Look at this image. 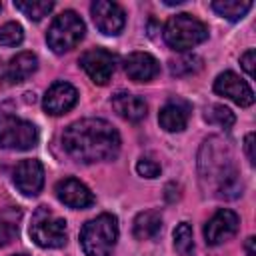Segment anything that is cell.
I'll use <instances>...</instances> for the list:
<instances>
[{
    "label": "cell",
    "mask_w": 256,
    "mask_h": 256,
    "mask_svg": "<svg viewBox=\"0 0 256 256\" xmlns=\"http://www.w3.org/2000/svg\"><path fill=\"white\" fill-rule=\"evenodd\" d=\"M18 234V224L12 212H2L0 214V246H6L14 236Z\"/></svg>",
    "instance_id": "d4e9b609"
},
{
    "label": "cell",
    "mask_w": 256,
    "mask_h": 256,
    "mask_svg": "<svg viewBox=\"0 0 256 256\" xmlns=\"http://www.w3.org/2000/svg\"><path fill=\"white\" fill-rule=\"evenodd\" d=\"M136 172L144 178H156L160 174V164L154 162L152 158H140L136 162Z\"/></svg>",
    "instance_id": "484cf974"
},
{
    "label": "cell",
    "mask_w": 256,
    "mask_h": 256,
    "mask_svg": "<svg viewBox=\"0 0 256 256\" xmlns=\"http://www.w3.org/2000/svg\"><path fill=\"white\" fill-rule=\"evenodd\" d=\"M214 92L232 100L238 106H252L254 104V92L248 86L246 80H242L238 74L234 72H222L216 76L214 80Z\"/></svg>",
    "instance_id": "9c48e42d"
},
{
    "label": "cell",
    "mask_w": 256,
    "mask_h": 256,
    "mask_svg": "<svg viewBox=\"0 0 256 256\" xmlns=\"http://www.w3.org/2000/svg\"><path fill=\"white\" fill-rule=\"evenodd\" d=\"M38 142V128L0 108V146L6 150H30Z\"/></svg>",
    "instance_id": "5b68a950"
},
{
    "label": "cell",
    "mask_w": 256,
    "mask_h": 256,
    "mask_svg": "<svg viewBox=\"0 0 256 256\" xmlns=\"http://www.w3.org/2000/svg\"><path fill=\"white\" fill-rule=\"evenodd\" d=\"M84 32H86V28H84L82 18L74 10H64L50 24V28L46 32V42L52 48V52L64 54V52L76 48V44L84 38Z\"/></svg>",
    "instance_id": "277c9868"
},
{
    "label": "cell",
    "mask_w": 256,
    "mask_h": 256,
    "mask_svg": "<svg viewBox=\"0 0 256 256\" xmlns=\"http://www.w3.org/2000/svg\"><path fill=\"white\" fill-rule=\"evenodd\" d=\"M14 8L18 12H22L26 18L38 22V20H42L44 16H48L52 12L54 4L48 2V0H16L14 2Z\"/></svg>",
    "instance_id": "ffe728a7"
},
{
    "label": "cell",
    "mask_w": 256,
    "mask_h": 256,
    "mask_svg": "<svg viewBox=\"0 0 256 256\" xmlns=\"http://www.w3.org/2000/svg\"><path fill=\"white\" fill-rule=\"evenodd\" d=\"M174 248L178 254L188 256L194 248V238H192V226L188 222H180L174 230Z\"/></svg>",
    "instance_id": "7402d4cb"
},
{
    "label": "cell",
    "mask_w": 256,
    "mask_h": 256,
    "mask_svg": "<svg viewBox=\"0 0 256 256\" xmlns=\"http://www.w3.org/2000/svg\"><path fill=\"white\" fill-rule=\"evenodd\" d=\"M92 12V20L96 24V28L106 34V36H116L122 32L124 24H126V16L124 10L120 8V4L110 2V0H96L90 6Z\"/></svg>",
    "instance_id": "ba28073f"
},
{
    "label": "cell",
    "mask_w": 256,
    "mask_h": 256,
    "mask_svg": "<svg viewBox=\"0 0 256 256\" xmlns=\"http://www.w3.org/2000/svg\"><path fill=\"white\" fill-rule=\"evenodd\" d=\"M208 38V28L202 20L194 18L192 14H176L168 18L164 26V40L174 50H190L198 44H202Z\"/></svg>",
    "instance_id": "3957f363"
},
{
    "label": "cell",
    "mask_w": 256,
    "mask_h": 256,
    "mask_svg": "<svg viewBox=\"0 0 256 256\" xmlns=\"http://www.w3.org/2000/svg\"><path fill=\"white\" fill-rule=\"evenodd\" d=\"M76 102H78V90H76L72 84L58 80V82H54V84L46 90L42 106H44V110H46L48 114H52V116H62V114H66L68 110H72V108L76 106Z\"/></svg>",
    "instance_id": "7c38bea8"
},
{
    "label": "cell",
    "mask_w": 256,
    "mask_h": 256,
    "mask_svg": "<svg viewBox=\"0 0 256 256\" xmlns=\"http://www.w3.org/2000/svg\"><path fill=\"white\" fill-rule=\"evenodd\" d=\"M62 148L72 160L82 164L112 160L120 150V134L102 118H84L64 128Z\"/></svg>",
    "instance_id": "6da1fadb"
},
{
    "label": "cell",
    "mask_w": 256,
    "mask_h": 256,
    "mask_svg": "<svg viewBox=\"0 0 256 256\" xmlns=\"http://www.w3.org/2000/svg\"><path fill=\"white\" fill-rule=\"evenodd\" d=\"M244 150H246V156H248V162L254 166L256 164V156H254V134H246L244 138Z\"/></svg>",
    "instance_id": "83f0119b"
},
{
    "label": "cell",
    "mask_w": 256,
    "mask_h": 256,
    "mask_svg": "<svg viewBox=\"0 0 256 256\" xmlns=\"http://www.w3.org/2000/svg\"><path fill=\"white\" fill-rule=\"evenodd\" d=\"M14 184L24 196H36L40 194L44 186V168L40 160L26 158L20 160L14 168Z\"/></svg>",
    "instance_id": "8fae6325"
},
{
    "label": "cell",
    "mask_w": 256,
    "mask_h": 256,
    "mask_svg": "<svg viewBox=\"0 0 256 256\" xmlns=\"http://www.w3.org/2000/svg\"><path fill=\"white\" fill-rule=\"evenodd\" d=\"M112 108L116 110V114L128 122H140L146 118L148 114V106L144 102V98L128 94V92H118L112 96Z\"/></svg>",
    "instance_id": "e0dca14e"
},
{
    "label": "cell",
    "mask_w": 256,
    "mask_h": 256,
    "mask_svg": "<svg viewBox=\"0 0 256 256\" xmlns=\"http://www.w3.org/2000/svg\"><path fill=\"white\" fill-rule=\"evenodd\" d=\"M118 240V220L112 214H100L88 220L80 230V246L86 256H110Z\"/></svg>",
    "instance_id": "7a4b0ae2"
},
{
    "label": "cell",
    "mask_w": 256,
    "mask_h": 256,
    "mask_svg": "<svg viewBox=\"0 0 256 256\" xmlns=\"http://www.w3.org/2000/svg\"><path fill=\"white\" fill-rule=\"evenodd\" d=\"M14 256H26V254H14Z\"/></svg>",
    "instance_id": "f546056e"
},
{
    "label": "cell",
    "mask_w": 256,
    "mask_h": 256,
    "mask_svg": "<svg viewBox=\"0 0 256 256\" xmlns=\"http://www.w3.org/2000/svg\"><path fill=\"white\" fill-rule=\"evenodd\" d=\"M246 256H256V250H254V238H252V236L246 240Z\"/></svg>",
    "instance_id": "f1b7e54d"
},
{
    "label": "cell",
    "mask_w": 256,
    "mask_h": 256,
    "mask_svg": "<svg viewBox=\"0 0 256 256\" xmlns=\"http://www.w3.org/2000/svg\"><path fill=\"white\" fill-rule=\"evenodd\" d=\"M0 8H2V4H0Z\"/></svg>",
    "instance_id": "4dcf8cb0"
},
{
    "label": "cell",
    "mask_w": 256,
    "mask_h": 256,
    "mask_svg": "<svg viewBox=\"0 0 256 256\" xmlns=\"http://www.w3.org/2000/svg\"><path fill=\"white\" fill-rule=\"evenodd\" d=\"M124 70L134 82H148L160 72L158 60L148 52H132L124 60Z\"/></svg>",
    "instance_id": "9a60e30c"
},
{
    "label": "cell",
    "mask_w": 256,
    "mask_h": 256,
    "mask_svg": "<svg viewBox=\"0 0 256 256\" xmlns=\"http://www.w3.org/2000/svg\"><path fill=\"white\" fill-rule=\"evenodd\" d=\"M30 238L40 248H60L66 244V220L56 216L50 208L40 206L32 214Z\"/></svg>",
    "instance_id": "8992f818"
},
{
    "label": "cell",
    "mask_w": 256,
    "mask_h": 256,
    "mask_svg": "<svg viewBox=\"0 0 256 256\" xmlns=\"http://www.w3.org/2000/svg\"><path fill=\"white\" fill-rule=\"evenodd\" d=\"M206 120L220 128H230L236 118L230 108H226L222 104H214V106H210V110H206Z\"/></svg>",
    "instance_id": "603a6c76"
},
{
    "label": "cell",
    "mask_w": 256,
    "mask_h": 256,
    "mask_svg": "<svg viewBox=\"0 0 256 256\" xmlns=\"http://www.w3.org/2000/svg\"><path fill=\"white\" fill-rule=\"evenodd\" d=\"M38 68V58L32 52H20L14 58H10V62L6 64V68L2 70L0 80L4 84H20L24 80H28Z\"/></svg>",
    "instance_id": "2e32d148"
},
{
    "label": "cell",
    "mask_w": 256,
    "mask_h": 256,
    "mask_svg": "<svg viewBox=\"0 0 256 256\" xmlns=\"http://www.w3.org/2000/svg\"><path fill=\"white\" fill-rule=\"evenodd\" d=\"M254 58H256V52H254V48L246 50V52L242 54V58H240V64H242L244 72H246L250 78H254Z\"/></svg>",
    "instance_id": "4316f807"
},
{
    "label": "cell",
    "mask_w": 256,
    "mask_h": 256,
    "mask_svg": "<svg viewBox=\"0 0 256 256\" xmlns=\"http://www.w3.org/2000/svg\"><path fill=\"white\" fill-rule=\"evenodd\" d=\"M190 112H192V108L186 100L172 98L162 106V110L158 114V122L166 132H182L188 124Z\"/></svg>",
    "instance_id": "5bb4252c"
},
{
    "label": "cell",
    "mask_w": 256,
    "mask_h": 256,
    "mask_svg": "<svg viewBox=\"0 0 256 256\" xmlns=\"http://www.w3.org/2000/svg\"><path fill=\"white\" fill-rule=\"evenodd\" d=\"M162 228V216L156 210H144L134 218L132 232L138 240H150L154 238Z\"/></svg>",
    "instance_id": "ac0fdd59"
},
{
    "label": "cell",
    "mask_w": 256,
    "mask_h": 256,
    "mask_svg": "<svg viewBox=\"0 0 256 256\" xmlns=\"http://www.w3.org/2000/svg\"><path fill=\"white\" fill-rule=\"evenodd\" d=\"M80 66L84 68V72L88 74V78L94 84L104 86V84H108V80L114 74L116 58L112 56V52H108L104 48H92L80 56Z\"/></svg>",
    "instance_id": "52a82bcc"
},
{
    "label": "cell",
    "mask_w": 256,
    "mask_h": 256,
    "mask_svg": "<svg viewBox=\"0 0 256 256\" xmlns=\"http://www.w3.org/2000/svg\"><path fill=\"white\" fill-rule=\"evenodd\" d=\"M24 40V30L18 22H6L0 26V44L2 46H18Z\"/></svg>",
    "instance_id": "cb8c5ba5"
},
{
    "label": "cell",
    "mask_w": 256,
    "mask_h": 256,
    "mask_svg": "<svg viewBox=\"0 0 256 256\" xmlns=\"http://www.w3.org/2000/svg\"><path fill=\"white\" fill-rule=\"evenodd\" d=\"M238 226H240V218L236 216V212L228 210V208H222L218 210L204 226V238H206V244L210 246H218L226 240H230L236 232H238Z\"/></svg>",
    "instance_id": "30bf717a"
},
{
    "label": "cell",
    "mask_w": 256,
    "mask_h": 256,
    "mask_svg": "<svg viewBox=\"0 0 256 256\" xmlns=\"http://www.w3.org/2000/svg\"><path fill=\"white\" fill-rule=\"evenodd\" d=\"M202 68V58L196 54H184L176 60H170V74L172 76H190Z\"/></svg>",
    "instance_id": "44dd1931"
},
{
    "label": "cell",
    "mask_w": 256,
    "mask_h": 256,
    "mask_svg": "<svg viewBox=\"0 0 256 256\" xmlns=\"http://www.w3.org/2000/svg\"><path fill=\"white\" fill-rule=\"evenodd\" d=\"M54 192L56 198L70 208H88L94 204V194L90 192V188L76 178H64L56 182Z\"/></svg>",
    "instance_id": "4fadbf2b"
},
{
    "label": "cell",
    "mask_w": 256,
    "mask_h": 256,
    "mask_svg": "<svg viewBox=\"0 0 256 256\" xmlns=\"http://www.w3.org/2000/svg\"><path fill=\"white\" fill-rule=\"evenodd\" d=\"M250 8H252L250 0H216V2H212V10L218 16H222L226 20H232V22L244 18V14Z\"/></svg>",
    "instance_id": "d6986e66"
}]
</instances>
